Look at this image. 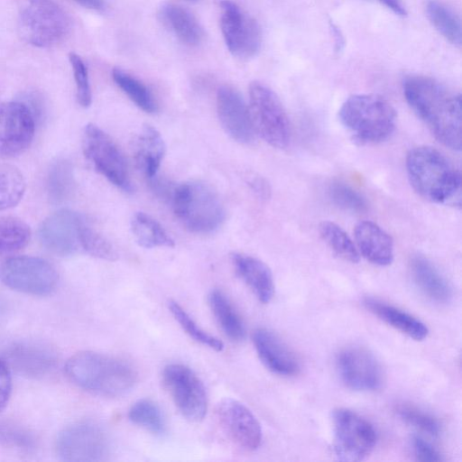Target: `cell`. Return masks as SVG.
Wrapping results in <instances>:
<instances>
[{"label":"cell","instance_id":"41","mask_svg":"<svg viewBox=\"0 0 462 462\" xmlns=\"http://www.w3.org/2000/svg\"><path fill=\"white\" fill-rule=\"evenodd\" d=\"M0 442L20 449H30L35 446V439L32 433L11 423H0Z\"/></svg>","mask_w":462,"mask_h":462},{"label":"cell","instance_id":"38","mask_svg":"<svg viewBox=\"0 0 462 462\" xmlns=\"http://www.w3.org/2000/svg\"><path fill=\"white\" fill-rule=\"evenodd\" d=\"M396 411L399 417L413 428L432 437H437L440 433L438 420L429 412L407 403L398 405Z\"/></svg>","mask_w":462,"mask_h":462},{"label":"cell","instance_id":"44","mask_svg":"<svg viewBox=\"0 0 462 462\" xmlns=\"http://www.w3.org/2000/svg\"><path fill=\"white\" fill-rule=\"evenodd\" d=\"M386 8L391 10L393 14L405 16L407 15V10L402 0H377Z\"/></svg>","mask_w":462,"mask_h":462},{"label":"cell","instance_id":"2","mask_svg":"<svg viewBox=\"0 0 462 462\" xmlns=\"http://www.w3.org/2000/svg\"><path fill=\"white\" fill-rule=\"evenodd\" d=\"M406 171L413 189L423 199L453 207L461 205V175L437 149L421 145L406 156Z\"/></svg>","mask_w":462,"mask_h":462},{"label":"cell","instance_id":"46","mask_svg":"<svg viewBox=\"0 0 462 462\" xmlns=\"http://www.w3.org/2000/svg\"><path fill=\"white\" fill-rule=\"evenodd\" d=\"M77 4L80 5L83 7L101 11L105 8L104 0H73Z\"/></svg>","mask_w":462,"mask_h":462},{"label":"cell","instance_id":"21","mask_svg":"<svg viewBox=\"0 0 462 462\" xmlns=\"http://www.w3.org/2000/svg\"><path fill=\"white\" fill-rule=\"evenodd\" d=\"M355 241L359 254L370 263L386 266L393 260V241L391 236L372 221H360L355 226Z\"/></svg>","mask_w":462,"mask_h":462},{"label":"cell","instance_id":"28","mask_svg":"<svg viewBox=\"0 0 462 462\" xmlns=\"http://www.w3.org/2000/svg\"><path fill=\"white\" fill-rule=\"evenodd\" d=\"M131 230L136 243L143 248L172 247L174 241L162 226L143 212H136L131 220Z\"/></svg>","mask_w":462,"mask_h":462},{"label":"cell","instance_id":"6","mask_svg":"<svg viewBox=\"0 0 462 462\" xmlns=\"http://www.w3.org/2000/svg\"><path fill=\"white\" fill-rule=\"evenodd\" d=\"M18 31L28 43L48 48L63 42L71 30L68 14L52 0H15Z\"/></svg>","mask_w":462,"mask_h":462},{"label":"cell","instance_id":"34","mask_svg":"<svg viewBox=\"0 0 462 462\" xmlns=\"http://www.w3.org/2000/svg\"><path fill=\"white\" fill-rule=\"evenodd\" d=\"M129 420L155 435L165 431V421L160 407L152 400L135 402L128 411Z\"/></svg>","mask_w":462,"mask_h":462},{"label":"cell","instance_id":"15","mask_svg":"<svg viewBox=\"0 0 462 462\" xmlns=\"http://www.w3.org/2000/svg\"><path fill=\"white\" fill-rule=\"evenodd\" d=\"M336 364L342 382L352 390L373 392L383 384V374L380 363L363 346L345 347L338 353Z\"/></svg>","mask_w":462,"mask_h":462},{"label":"cell","instance_id":"10","mask_svg":"<svg viewBox=\"0 0 462 462\" xmlns=\"http://www.w3.org/2000/svg\"><path fill=\"white\" fill-rule=\"evenodd\" d=\"M56 269L46 260L34 256H14L0 265V281L6 287L26 294L43 296L58 284Z\"/></svg>","mask_w":462,"mask_h":462},{"label":"cell","instance_id":"39","mask_svg":"<svg viewBox=\"0 0 462 462\" xmlns=\"http://www.w3.org/2000/svg\"><path fill=\"white\" fill-rule=\"evenodd\" d=\"M332 201L341 208L362 212L366 208L365 198L352 187L342 182H334L328 189Z\"/></svg>","mask_w":462,"mask_h":462},{"label":"cell","instance_id":"45","mask_svg":"<svg viewBox=\"0 0 462 462\" xmlns=\"http://www.w3.org/2000/svg\"><path fill=\"white\" fill-rule=\"evenodd\" d=\"M250 186L262 198H267L269 193L268 185L263 180L259 178L253 179L250 182Z\"/></svg>","mask_w":462,"mask_h":462},{"label":"cell","instance_id":"31","mask_svg":"<svg viewBox=\"0 0 462 462\" xmlns=\"http://www.w3.org/2000/svg\"><path fill=\"white\" fill-rule=\"evenodd\" d=\"M112 78L122 91L142 110L152 114L157 111V103L149 88L136 78L119 68H114Z\"/></svg>","mask_w":462,"mask_h":462},{"label":"cell","instance_id":"12","mask_svg":"<svg viewBox=\"0 0 462 462\" xmlns=\"http://www.w3.org/2000/svg\"><path fill=\"white\" fill-rule=\"evenodd\" d=\"M162 381L184 418L193 422L204 419L208 397L202 381L193 370L182 364H169L163 368Z\"/></svg>","mask_w":462,"mask_h":462},{"label":"cell","instance_id":"36","mask_svg":"<svg viewBox=\"0 0 462 462\" xmlns=\"http://www.w3.org/2000/svg\"><path fill=\"white\" fill-rule=\"evenodd\" d=\"M74 185L71 165L64 161L56 162L51 168L48 175L47 189L49 197L54 203H60L67 199Z\"/></svg>","mask_w":462,"mask_h":462},{"label":"cell","instance_id":"47","mask_svg":"<svg viewBox=\"0 0 462 462\" xmlns=\"http://www.w3.org/2000/svg\"><path fill=\"white\" fill-rule=\"evenodd\" d=\"M189 1H193L194 2V1H198V0H189Z\"/></svg>","mask_w":462,"mask_h":462},{"label":"cell","instance_id":"18","mask_svg":"<svg viewBox=\"0 0 462 462\" xmlns=\"http://www.w3.org/2000/svg\"><path fill=\"white\" fill-rule=\"evenodd\" d=\"M217 111L225 132L240 143L254 140V129L249 108L240 93L230 86H222L217 93Z\"/></svg>","mask_w":462,"mask_h":462},{"label":"cell","instance_id":"40","mask_svg":"<svg viewBox=\"0 0 462 462\" xmlns=\"http://www.w3.org/2000/svg\"><path fill=\"white\" fill-rule=\"evenodd\" d=\"M69 60L76 84L78 102L81 106L88 107L91 104L92 94L87 65L82 58L75 52L69 53Z\"/></svg>","mask_w":462,"mask_h":462},{"label":"cell","instance_id":"22","mask_svg":"<svg viewBox=\"0 0 462 462\" xmlns=\"http://www.w3.org/2000/svg\"><path fill=\"white\" fill-rule=\"evenodd\" d=\"M231 262L237 275L263 303H268L274 292L270 268L261 260L241 253H234Z\"/></svg>","mask_w":462,"mask_h":462},{"label":"cell","instance_id":"7","mask_svg":"<svg viewBox=\"0 0 462 462\" xmlns=\"http://www.w3.org/2000/svg\"><path fill=\"white\" fill-rule=\"evenodd\" d=\"M248 108L254 132L269 145L283 149L289 144V118L280 98L273 89L261 82H252L249 87Z\"/></svg>","mask_w":462,"mask_h":462},{"label":"cell","instance_id":"4","mask_svg":"<svg viewBox=\"0 0 462 462\" xmlns=\"http://www.w3.org/2000/svg\"><path fill=\"white\" fill-rule=\"evenodd\" d=\"M341 124L361 144L386 140L394 131L396 111L383 97L374 94L349 97L338 111Z\"/></svg>","mask_w":462,"mask_h":462},{"label":"cell","instance_id":"29","mask_svg":"<svg viewBox=\"0 0 462 462\" xmlns=\"http://www.w3.org/2000/svg\"><path fill=\"white\" fill-rule=\"evenodd\" d=\"M426 13L433 27L450 43L461 45V23L459 17L445 4L430 0Z\"/></svg>","mask_w":462,"mask_h":462},{"label":"cell","instance_id":"17","mask_svg":"<svg viewBox=\"0 0 462 462\" xmlns=\"http://www.w3.org/2000/svg\"><path fill=\"white\" fill-rule=\"evenodd\" d=\"M218 421L228 438L243 449L252 451L258 448L263 431L254 413L242 402L225 399L217 409Z\"/></svg>","mask_w":462,"mask_h":462},{"label":"cell","instance_id":"3","mask_svg":"<svg viewBox=\"0 0 462 462\" xmlns=\"http://www.w3.org/2000/svg\"><path fill=\"white\" fill-rule=\"evenodd\" d=\"M65 371L77 386L100 396L122 395L137 381V373L130 364L94 351H81L70 356Z\"/></svg>","mask_w":462,"mask_h":462},{"label":"cell","instance_id":"23","mask_svg":"<svg viewBox=\"0 0 462 462\" xmlns=\"http://www.w3.org/2000/svg\"><path fill=\"white\" fill-rule=\"evenodd\" d=\"M364 304L381 320L409 337L420 341L428 337V327L410 313L372 298L365 299Z\"/></svg>","mask_w":462,"mask_h":462},{"label":"cell","instance_id":"24","mask_svg":"<svg viewBox=\"0 0 462 462\" xmlns=\"http://www.w3.org/2000/svg\"><path fill=\"white\" fill-rule=\"evenodd\" d=\"M165 143L156 128L145 125L134 143V158L136 166L145 176L152 178L163 159Z\"/></svg>","mask_w":462,"mask_h":462},{"label":"cell","instance_id":"25","mask_svg":"<svg viewBox=\"0 0 462 462\" xmlns=\"http://www.w3.org/2000/svg\"><path fill=\"white\" fill-rule=\"evenodd\" d=\"M164 24L188 46H198L204 31L197 18L186 8L172 3H164L159 12Z\"/></svg>","mask_w":462,"mask_h":462},{"label":"cell","instance_id":"42","mask_svg":"<svg viewBox=\"0 0 462 462\" xmlns=\"http://www.w3.org/2000/svg\"><path fill=\"white\" fill-rule=\"evenodd\" d=\"M411 452L419 461H440V453L428 441L419 436H413L411 440Z\"/></svg>","mask_w":462,"mask_h":462},{"label":"cell","instance_id":"8","mask_svg":"<svg viewBox=\"0 0 462 462\" xmlns=\"http://www.w3.org/2000/svg\"><path fill=\"white\" fill-rule=\"evenodd\" d=\"M55 448L64 461L97 462L107 459L111 442L102 426L85 420L64 428L58 434Z\"/></svg>","mask_w":462,"mask_h":462},{"label":"cell","instance_id":"32","mask_svg":"<svg viewBox=\"0 0 462 462\" xmlns=\"http://www.w3.org/2000/svg\"><path fill=\"white\" fill-rule=\"evenodd\" d=\"M321 238L328 247L345 261L356 263L360 254L356 244L338 225L331 221H323L319 226Z\"/></svg>","mask_w":462,"mask_h":462},{"label":"cell","instance_id":"30","mask_svg":"<svg viewBox=\"0 0 462 462\" xmlns=\"http://www.w3.org/2000/svg\"><path fill=\"white\" fill-rule=\"evenodd\" d=\"M31 238L30 226L15 217H0V257L24 248Z\"/></svg>","mask_w":462,"mask_h":462},{"label":"cell","instance_id":"9","mask_svg":"<svg viewBox=\"0 0 462 462\" xmlns=\"http://www.w3.org/2000/svg\"><path fill=\"white\" fill-rule=\"evenodd\" d=\"M333 449L339 460L361 461L373 452L377 441L376 431L358 413L337 409L333 413Z\"/></svg>","mask_w":462,"mask_h":462},{"label":"cell","instance_id":"16","mask_svg":"<svg viewBox=\"0 0 462 462\" xmlns=\"http://www.w3.org/2000/svg\"><path fill=\"white\" fill-rule=\"evenodd\" d=\"M85 217L70 209H60L47 217L39 228L42 245L59 256H69L79 250Z\"/></svg>","mask_w":462,"mask_h":462},{"label":"cell","instance_id":"33","mask_svg":"<svg viewBox=\"0 0 462 462\" xmlns=\"http://www.w3.org/2000/svg\"><path fill=\"white\" fill-rule=\"evenodd\" d=\"M25 191V180L14 166L0 163V211L16 206Z\"/></svg>","mask_w":462,"mask_h":462},{"label":"cell","instance_id":"43","mask_svg":"<svg viewBox=\"0 0 462 462\" xmlns=\"http://www.w3.org/2000/svg\"><path fill=\"white\" fill-rule=\"evenodd\" d=\"M12 393L11 368L0 356V412L6 407Z\"/></svg>","mask_w":462,"mask_h":462},{"label":"cell","instance_id":"26","mask_svg":"<svg viewBox=\"0 0 462 462\" xmlns=\"http://www.w3.org/2000/svg\"><path fill=\"white\" fill-rule=\"evenodd\" d=\"M411 270L416 285L425 296L438 303L450 300L451 287L429 260L420 255L413 257Z\"/></svg>","mask_w":462,"mask_h":462},{"label":"cell","instance_id":"14","mask_svg":"<svg viewBox=\"0 0 462 462\" xmlns=\"http://www.w3.org/2000/svg\"><path fill=\"white\" fill-rule=\"evenodd\" d=\"M33 113L25 103L0 104V158H14L28 149L34 137Z\"/></svg>","mask_w":462,"mask_h":462},{"label":"cell","instance_id":"35","mask_svg":"<svg viewBox=\"0 0 462 462\" xmlns=\"http://www.w3.org/2000/svg\"><path fill=\"white\" fill-rule=\"evenodd\" d=\"M168 307L180 328L189 337L217 352L223 350V342L202 329L178 302L170 300Z\"/></svg>","mask_w":462,"mask_h":462},{"label":"cell","instance_id":"1","mask_svg":"<svg viewBox=\"0 0 462 462\" xmlns=\"http://www.w3.org/2000/svg\"><path fill=\"white\" fill-rule=\"evenodd\" d=\"M404 97L432 134L445 146L461 149V97L424 76L407 77Z\"/></svg>","mask_w":462,"mask_h":462},{"label":"cell","instance_id":"5","mask_svg":"<svg viewBox=\"0 0 462 462\" xmlns=\"http://www.w3.org/2000/svg\"><path fill=\"white\" fill-rule=\"evenodd\" d=\"M171 203L177 218L196 234L216 231L226 218L218 194L204 181L190 180L177 186L172 192Z\"/></svg>","mask_w":462,"mask_h":462},{"label":"cell","instance_id":"27","mask_svg":"<svg viewBox=\"0 0 462 462\" xmlns=\"http://www.w3.org/2000/svg\"><path fill=\"white\" fill-rule=\"evenodd\" d=\"M208 304L223 333L234 342L242 341L245 337V324L226 295L219 290H212Z\"/></svg>","mask_w":462,"mask_h":462},{"label":"cell","instance_id":"11","mask_svg":"<svg viewBox=\"0 0 462 462\" xmlns=\"http://www.w3.org/2000/svg\"><path fill=\"white\" fill-rule=\"evenodd\" d=\"M83 152L95 170L112 184L125 192L133 186L125 158L113 139L94 124L86 125Z\"/></svg>","mask_w":462,"mask_h":462},{"label":"cell","instance_id":"20","mask_svg":"<svg viewBox=\"0 0 462 462\" xmlns=\"http://www.w3.org/2000/svg\"><path fill=\"white\" fill-rule=\"evenodd\" d=\"M253 342L259 359L271 372L282 376L298 374L300 363L296 356L275 333L257 328L253 334Z\"/></svg>","mask_w":462,"mask_h":462},{"label":"cell","instance_id":"13","mask_svg":"<svg viewBox=\"0 0 462 462\" xmlns=\"http://www.w3.org/2000/svg\"><path fill=\"white\" fill-rule=\"evenodd\" d=\"M219 6L221 32L228 51L241 60L254 57L262 43L257 22L232 0H220Z\"/></svg>","mask_w":462,"mask_h":462},{"label":"cell","instance_id":"37","mask_svg":"<svg viewBox=\"0 0 462 462\" xmlns=\"http://www.w3.org/2000/svg\"><path fill=\"white\" fill-rule=\"evenodd\" d=\"M81 250L88 254L107 261H114L117 254L113 245L86 220L80 236Z\"/></svg>","mask_w":462,"mask_h":462},{"label":"cell","instance_id":"19","mask_svg":"<svg viewBox=\"0 0 462 462\" xmlns=\"http://www.w3.org/2000/svg\"><path fill=\"white\" fill-rule=\"evenodd\" d=\"M11 370L30 378L49 374L57 364L55 352L42 344L20 342L10 346L2 356Z\"/></svg>","mask_w":462,"mask_h":462}]
</instances>
